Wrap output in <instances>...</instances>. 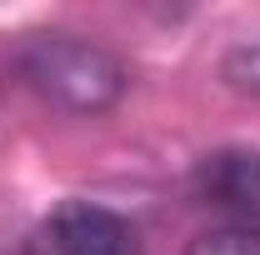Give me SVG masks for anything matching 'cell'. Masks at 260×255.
<instances>
[{
  "instance_id": "cell-1",
  "label": "cell",
  "mask_w": 260,
  "mask_h": 255,
  "mask_svg": "<svg viewBox=\"0 0 260 255\" xmlns=\"http://www.w3.org/2000/svg\"><path fill=\"white\" fill-rule=\"evenodd\" d=\"M15 70L45 105L65 115H105L130 90V70L115 50L75 30H35L15 50Z\"/></svg>"
},
{
  "instance_id": "cell-2",
  "label": "cell",
  "mask_w": 260,
  "mask_h": 255,
  "mask_svg": "<svg viewBox=\"0 0 260 255\" xmlns=\"http://www.w3.org/2000/svg\"><path fill=\"white\" fill-rule=\"evenodd\" d=\"M195 200L230 215V225H260V150L225 145L195 165Z\"/></svg>"
},
{
  "instance_id": "cell-3",
  "label": "cell",
  "mask_w": 260,
  "mask_h": 255,
  "mask_svg": "<svg viewBox=\"0 0 260 255\" xmlns=\"http://www.w3.org/2000/svg\"><path fill=\"white\" fill-rule=\"evenodd\" d=\"M55 255H135V225L105 205L90 200H65L45 225Z\"/></svg>"
},
{
  "instance_id": "cell-4",
  "label": "cell",
  "mask_w": 260,
  "mask_h": 255,
  "mask_svg": "<svg viewBox=\"0 0 260 255\" xmlns=\"http://www.w3.org/2000/svg\"><path fill=\"white\" fill-rule=\"evenodd\" d=\"M185 255H260V230L255 225H210L185 245Z\"/></svg>"
},
{
  "instance_id": "cell-5",
  "label": "cell",
  "mask_w": 260,
  "mask_h": 255,
  "mask_svg": "<svg viewBox=\"0 0 260 255\" xmlns=\"http://www.w3.org/2000/svg\"><path fill=\"white\" fill-rule=\"evenodd\" d=\"M220 80H225L235 95L260 100V35L255 40H240L220 55Z\"/></svg>"
}]
</instances>
